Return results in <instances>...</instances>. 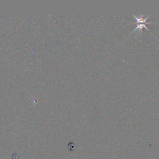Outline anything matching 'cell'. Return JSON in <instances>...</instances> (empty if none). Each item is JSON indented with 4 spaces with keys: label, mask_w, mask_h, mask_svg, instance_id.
<instances>
[{
    "label": "cell",
    "mask_w": 159,
    "mask_h": 159,
    "mask_svg": "<svg viewBox=\"0 0 159 159\" xmlns=\"http://www.w3.org/2000/svg\"><path fill=\"white\" fill-rule=\"evenodd\" d=\"M133 16L135 18H136V22H137L138 24L137 25V26L136 27V28L134 29V30L131 33H133L134 32L136 31L137 29H140L141 31H142V29H143V28H145V29H146L148 30H150L149 29L147 28V26L145 25V24H150V23H153L154 22H152V21L147 22V19H148V18H149L150 16H148L147 17H145V18H143V17H144L143 15L141 16L140 17H137L136 15H133Z\"/></svg>",
    "instance_id": "6da1fadb"
}]
</instances>
